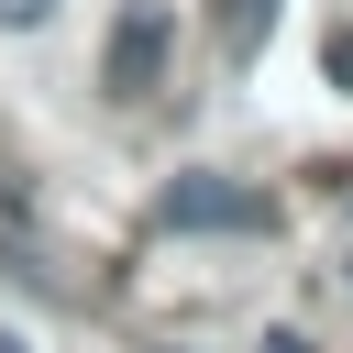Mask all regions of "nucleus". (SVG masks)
Listing matches in <instances>:
<instances>
[{"mask_svg": "<svg viewBox=\"0 0 353 353\" xmlns=\"http://www.w3.org/2000/svg\"><path fill=\"white\" fill-rule=\"evenodd\" d=\"M331 77H342V88H353V22H342V33H331Z\"/></svg>", "mask_w": 353, "mask_h": 353, "instance_id": "5", "label": "nucleus"}, {"mask_svg": "<svg viewBox=\"0 0 353 353\" xmlns=\"http://www.w3.org/2000/svg\"><path fill=\"white\" fill-rule=\"evenodd\" d=\"M165 44H176L165 0H132V11L110 22V99H154V77H165Z\"/></svg>", "mask_w": 353, "mask_h": 353, "instance_id": "2", "label": "nucleus"}, {"mask_svg": "<svg viewBox=\"0 0 353 353\" xmlns=\"http://www.w3.org/2000/svg\"><path fill=\"white\" fill-rule=\"evenodd\" d=\"M276 33V0H221V55H254Z\"/></svg>", "mask_w": 353, "mask_h": 353, "instance_id": "3", "label": "nucleus"}, {"mask_svg": "<svg viewBox=\"0 0 353 353\" xmlns=\"http://www.w3.org/2000/svg\"><path fill=\"white\" fill-rule=\"evenodd\" d=\"M44 11H55V0H0V22H11V33H33Z\"/></svg>", "mask_w": 353, "mask_h": 353, "instance_id": "4", "label": "nucleus"}, {"mask_svg": "<svg viewBox=\"0 0 353 353\" xmlns=\"http://www.w3.org/2000/svg\"><path fill=\"white\" fill-rule=\"evenodd\" d=\"M165 232H265L276 221V199L265 188H243V176H165Z\"/></svg>", "mask_w": 353, "mask_h": 353, "instance_id": "1", "label": "nucleus"}, {"mask_svg": "<svg viewBox=\"0 0 353 353\" xmlns=\"http://www.w3.org/2000/svg\"><path fill=\"white\" fill-rule=\"evenodd\" d=\"M265 353H309V342H298V331H265Z\"/></svg>", "mask_w": 353, "mask_h": 353, "instance_id": "6", "label": "nucleus"}, {"mask_svg": "<svg viewBox=\"0 0 353 353\" xmlns=\"http://www.w3.org/2000/svg\"><path fill=\"white\" fill-rule=\"evenodd\" d=\"M0 353H22V342H0Z\"/></svg>", "mask_w": 353, "mask_h": 353, "instance_id": "7", "label": "nucleus"}, {"mask_svg": "<svg viewBox=\"0 0 353 353\" xmlns=\"http://www.w3.org/2000/svg\"><path fill=\"white\" fill-rule=\"evenodd\" d=\"M342 210H353V188H342Z\"/></svg>", "mask_w": 353, "mask_h": 353, "instance_id": "8", "label": "nucleus"}]
</instances>
